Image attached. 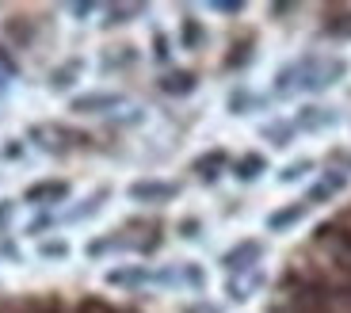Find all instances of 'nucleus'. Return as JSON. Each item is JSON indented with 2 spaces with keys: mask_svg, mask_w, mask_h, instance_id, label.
I'll use <instances>...</instances> for the list:
<instances>
[{
  "mask_svg": "<svg viewBox=\"0 0 351 313\" xmlns=\"http://www.w3.org/2000/svg\"><path fill=\"white\" fill-rule=\"evenodd\" d=\"M298 172H309V161H298V165L282 168V180H298Z\"/></svg>",
  "mask_w": 351,
  "mask_h": 313,
  "instance_id": "11",
  "label": "nucleus"
},
{
  "mask_svg": "<svg viewBox=\"0 0 351 313\" xmlns=\"http://www.w3.org/2000/svg\"><path fill=\"white\" fill-rule=\"evenodd\" d=\"M123 104V96L119 92H96V96H80V100H73V111L77 115H99V111H114V107Z\"/></svg>",
  "mask_w": 351,
  "mask_h": 313,
  "instance_id": "2",
  "label": "nucleus"
},
{
  "mask_svg": "<svg viewBox=\"0 0 351 313\" xmlns=\"http://www.w3.org/2000/svg\"><path fill=\"white\" fill-rule=\"evenodd\" d=\"M65 192H69L65 183H38V187L27 192V199H31V202H53V199H62Z\"/></svg>",
  "mask_w": 351,
  "mask_h": 313,
  "instance_id": "9",
  "label": "nucleus"
},
{
  "mask_svg": "<svg viewBox=\"0 0 351 313\" xmlns=\"http://www.w3.org/2000/svg\"><path fill=\"white\" fill-rule=\"evenodd\" d=\"M160 88H165L168 96H184V92L195 88V73H168V77L160 80Z\"/></svg>",
  "mask_w": 351,
  "mask_h": 313,
  "instance_id": "8",
  "label": "nucleus"
},
{
  "mask_svg": "<svg viewBox=\"0 0 351 313\" xmlns=\"http://www.w3.org/2000/svg\"><path fill=\"white\" fill-rule=\"evenodd\" d=\"M343 187H348V176H343V172H328L321 183L309 187V202H325V199H332L336 192H343Z\"/></svg>",
  "mask_w": 351,
  "mask_h": 313,
  "instance_id": "5",
  "label": "nucleus"
},
{
  "mask_svg": "<svg viewBox=\"0 0 351 313\" xmlns=\"http://www.w3.org/2000/svg\"><path fill=\"white\" fill-rule=\"evenodd\" d=\"M180 195V187L176 183H134L130 187V199H138V202H165V199H176Z\"/></svg>",
  "mask_w": 351,
  "mask_h": 313,
  "instance_id": "3",
  "label": "nucleus"
},
{
  "mask_svg": "<svg viewBox=\"0 0 351 313\" xmlns=\"http://www.w3.org/2000/svg\"><path fill=\"white\" fill-rule=\"evenodd\" d=\"M348 73L343 61H321V58H309V61H294L290 69L279 73V88H328Z\"/></svg>",
  "mask_w": 351,
  "mask_h": 313,
  "instance_id": "1",
  "label": "nucleus"
},
{
  "mask_svg": "<svg viewBox=\"0 0 351 313\" xmlns=\"http://www.w3.org/2000/svg\"><path fill=\"white\" fill-rule=\"evenodd\" d=\"M260 253H263V248H260V244H256V241H245V244H237L233 253H226V260H221V264H226L229 271H241V268H256V260H260Z\"/></svg>",
  "mask_w": 351,
  "mask_h": 313,
  "instance_id": "4",
  "label": "nucleus"
},
{
  "mask_svg": "<svg viewBox=\"0 0 351 313\" xmlns=\"http://www.w3.org/2000/svg\"><path fill=\"white\" fill-rule=\"evenodd\" d=\"M263 168H267V161H263V156H256V153H248L245 161L237 165V180H256Z\"/></svg>",
  "mask_w": 351,
  "mask_h": 313,
  "instance_id": "10",
  "label": "nucleus"
},
{
  "mask_svg": "<svg viewBox=\"0 0 351 313\" xmlns=\"http://www.w3.org/2000/svg\"><path fill=\"white\" fill-rule=\"evenodd\" d=\"M302 218H306V202H290V210H279V214L267 218V226L287 229V226H294V222H302Z\"/></svg>",
  "mask_w": 351,
  "mask_h": 313,
  "instance_id": "7",
  "label": "nucleus"
},
{
  "mask_svg": "<svg viewBox=\"0 0 351 313\" xmlns=\"http://www.w3.org/2000/svg\"><path fill=\"white\" fill-rule=\"evenodd\" d=\"M332 122H336L332 111H325V107H306L302 119H298V126L302 130H325V126H332Z\"/></svg>",
  "mask_w": 351,
  "mask_h": 313,
  "instance_id": "6",
  "label": "nucleus"
}]
</instances>
